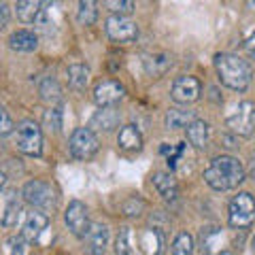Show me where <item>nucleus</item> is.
Masks as SVG:
<instances>
[{
  "instance_id": "nucleus-24",
  "label": "nucleus",
  "mask_w": 255,
  "mask_h": 255,
  "mask_svg": "<svg viewBox=\"0 0 255 255\" xmlns=\"http://www.w3.org/2000/svg\"><path fill=\"white\" fill-rule=\"evenodd\" d=\"M77 19H79L81 26H94L96 19H98V9H96V2H92V0H83V2H79Z\"/></svg>"
},
{
  "instance_id": "nucleus-8",
  "label": "nucleus",
  "mask_w": 255,
  "mask_h": 255,
  "mask_svg": "<svg viewBox=\"0 0 255 255\" xmlns=\"http://www.w3.org/2000/svg\"><path fill=\"white\" fill-rule=\"evenodd\" d=\"M64 221H66L68 230L73 232L77 238H85L90 232L92 223H90V215H87V206L83 202H70L66 213H64Z\"/></svg>"
},
{
  "instance_id": "nucleus-3",
  "label": "nucleus",
  "mask_w": 255,
  "mask_h": 255,
  "mask_svg": "<svg viewBox=\"0 0 255 255\" xmlns=\"http://www.w3.org/2000/svg\"><path fill=\"white\" fill-rule=\"evenodd\" d=\"M21 196L30 206H34L38 211H45V213H51L58 206V191H55L51 183L41 181V179L28 181L21 189Z\"/></svg>"
},
{
  "instance_id": "nucleus-17",
  "label": "nucleus",
  "mask_w": 255,
  "mask_h": 255,
  "mask_svg": "<svg viewBox=\"0 0 255 255\" xmlns=\"http://www.w3.org/2000/svg\"><path fill=\"white\" fill-rule=\"evenodd\" d=\"M153 185L157 189V194L164 198V200H177L179 196V185L168 172H155L153 174Z\"/></svg>"
},
{
  "instance_id": "nucleus-1",
  "label": "nucleus",
  "mask_w": 255,
  "mask_h": 255,
  "mask_svg": "<svg viewBox=\"0 0 255 255\" xmlns=\"http://www.w3.org/2000/svg\"><path fill=\"white\" fill-rule=\"evenodd\" d=\"M204 181L215 191L234 189L245 181V168L234 155H219L204 170Z\"/></svg>"
},
{
  "instance_id": "nucleus-9",
  "label": "nucleus",
  "mask_w": 255,
  "mask_h": 255,
  "mask_svg": "<svg viewBox=\"0 0 255 255\" xmlns=\"http://www.w3.org/2000/svg\"><path fill=\"white\" fill-rule=\"evenodd\" d=\"M107 34H109L111 41L126 45V43L136 41L138 28H136V23H134L132 19L119 17V15H111V17L107 19Z\"/></svg>"
},
{
  "instance_id": "nucleus-11",
  "label": "nucleus",
  "mask_w": 255,
  "mask_h": 255,
  "mask_svg": "<svg viewBox=\"0 0 255 255\" xmlns=\"http://www.w3.org/2000/svg\"><path fill=\"white\" fill-rule=\"evenodd\" d=\"M202 85L196 77H179L177 81L172 83L170 96L174 102H181V105H189V102H196L200 98Z\"/></svg>"
},
{
  "instance_id": "nucleus-31",
  "label": "nucleus",
  "mask_w": 255,
  "mask_h": 255,
  "mask_svg": "<svg viewBox=\"0 0 255 255\" xmlns=\"http://www.w3.org/2000/svg\"><path fill=\"white\" fill-rule=\"evenodd\" d=\"M142 209H145V202H142L140 198H130V200L124 204V211H126V215H130V217H138Z\"/></svg>"
},
{
  "instance_id": "nucleus-23",
  "label": "nucleus",
  "mask_w": 255,
  "mask_h": 255,
  "mask_svg": "<svg viewBox=\"0 0 255 255\" xmlns=\"http://www.w3.org/2000/svg\"><path fill=\"white\" fill-rule=\"evenodd\" d=\"M19 215H21V204L17 202V198H9L0 223H2L4 228H15L17 226V221H19Z\"/></svg>"
},
{
  "instance_id": "nucleus-5",
  "label": "nucleus",
  "mask_w": 255,
  "mask_h": 255,
  "mask_svg": "<svg viewBox=\"0 0 255 255\" xmlns=\"http://www.w3.org/2000/svg\"><path fill=\"white\" fill-rule=\"evenodd\" d=\"M15 145L26 155H41L43 153V132L36 122L23 119L15 132Z\"/></svg>"
},
{
  "instance_id": "nucleus-21",
  "label": "nucleus",
  "mask_w": 255,
  "mask_h": 255,
  "mask_svg": "<svg viewBox=\"0 0 255 255\" xmlns=\"http://www.w3.org/2000/svg\"><path fill=\"white\" fill-rule=\"evenodd\" d=\"M170 66H172V58L168 53H155L145 60V68L151 77H162Z\"/></svg>"
},
{
  "instance_id": "nucleus-30",
  "label": "nucleus",
  "mask_w": 255,
  "mask_h": 255,
  "mask_svg": "<svg viewBox=\"0 0 255 255\" xmlns=\"http://www.w3.org/2000/svg\"><path fill=\"white\" fill-rule=\"evenodd\" d=\"M107 6L113 11V15H119V17H126L128 13L134 11V2H130V0H109Z\"/></svg>"
},
{
  "instance_id": "nucleus-25",
  "label": "nucleus",
  "mask_w": 255,
  "mask_h": 255,
  "mask_svg": "<svg viewBox=\"0 0 255 255\" xmlns=\"http://www.w3.org/2000/svg\"><path fill=\"white\" fill-rule=\"evenodd\" d=\"M38 92H41V98L47 100V102H55L62 98V87L58 85V81L51 77H47L41 81V87H38Z\"/></svg>"
},
{
  "instance_id": "nucleus-2",
  "label": "nucleus",
  "mask_w": 255,
  "mask_h": 255,
  "mask_svg": "<svg viewBox=\"0 0 255 255\" xmlns=\"http://www.w3.org/2000/svg\"><path fill=\"white\" fill-rule=\"evenodd\" d=\"M215 68H217L221 83L234 92H245L251 83L253 73L249 62L234 53H217L215 55Z\"/></svg>"
},
{
  "instance_id": "nucleus-29",
  "label": "nucleus",
  "mask_w": 255,
  "mask_h": 255,
  "mask_svg": "<svg viewBox=\"0 0 255 255\" xmlns=\"http://www.w3.org/2000/svg\"><path fill=\"white\" fill-rule=\"evenodd\" d=\"M4 255H23L26 251V241L21 236H11L4 241Z\"/></svg>"
},
{
  "instance_id": "nucleus-37",
  "label": "nucleus",
  "mask_w": 255,
  "mask_h": 255,
  "mask_svg": "<svg viewBox=\"0 0 255 255\" xmlns=\"http://www.w3.org/2000/svg\"><path fill=\"white\" fill-rule=\"evenodd\" d=\"M251 251H253V255H255V236L251 238Z\"/></svg>"
},
{
  "instance_id": "nucleus-22",
  "label": "nucleus",
  "mask_w": 255,
  "mask_h": 255,
  "mask_svg": "<svg viewBox=\"0 0 255 255\" xmlns=\"http://www.w3.org/2000/svg\"><path fill=\"white\" fill-rule=\"evenodd\" d=\"M66 75H68V85L73 90H83L87 81H90V68L85 64H70Z\"/></svg>"
},
{
  "instance_id": "nucleus-26",
  "label": "nucleus",
  "mask_w": 255,
  "mask_h": 255,
  "mask_svg": "<svg viewBox=\"0 0 255 255\" xmlns=\"http://www.w3.org/2000/svg\"><path fill=\"white\" fill-rule=\"evenodd\" d=\"M172 255H194V236L181 232L172 243Z\"/></svg>"
},
{
  "instance_id": "nucleus-10",
  "label": "nucleus",
  "mask_w": 255,
  "mask_h": 255,
  "mask_svg": "<svg viewBox=\"0 0 255 255\" xmlns=\"http://www.w3.org/2000/svg\"><path fill=\"white\" fill-rule=\"evenodd\" d=\"M124 96H126V87L119 81H115V79H105V81H100L94 90V100L100 109L102 107H115Z\"/></svg>"
},
{
  "instance_id": "nucleus-14",
  "label": "nucleus",
  "mask_w": 255,
  "mask_h": 255,
  "mask_svg": "<svg viewBox=\"0 0 255 255\" xmlns=\"http://www.w3.org/2000/svg\"><path fill=\"white\" fill-rule=\"evenodd\" d=\"M119 119H122V115H119V111L115 107H102L100 111H96L92 122H90V130H102V132H111L113 128H117Z\"/></svg>"
},
{
  "instance_id": "nucleus-16",
  "label": "nucleus",
  "mask_w": 255,
  "mask_h": 255,
  "mask_svg": "<svg viewBox=\"0 0 255 255\" xmlns=\"http://www.w3.org/2000/svg\"><path fill=\"white\" fill-rule=\"evenodd\" d=\"M9 47L13 51L30 53V51H34L38 47V36L34 34V32H30V30H17V32H13L11 34Z\"/></svg>"
},
{
  "instance_id": "nucleus-35",
  "label": "nucleus",
  "mask_w": 255,
  "mask_h": 255,
  "mask_svg": "<svg viewBox=\"0 0 255 255\" xmlns=\"http://www.w3.org/2000/svg\"><path fill=\"white\" fill-rule=\"evenodd\" d=\"M4 181H6V179H4V172H2V170H0V189H2V187H4Z\"/></svg>"
},
{
  "instance_id": "nucleus-38",
  "label": "nucleus",
  "mask_w": 255,
  "mask_h": 255,
  "mask_svg": "<svg viewBox=\"0 0 255 255\" xmlns=\"http://www.w3.org/2000/svg\"><path fill=\"white\" fill-rule=\"evenodd\" d=\"M219 255H232V253H230V251H221Z\"/></svg>"
},
{
  "instance_id": "nucleus-13",
  "label": "nucleus",
  "mask_w": 255,
  "mask_h": 255,
  "mask_svg": "<svg viewBox=\"0 0 255 255\" xmlns=\"http://www.w3.org/2000/svg\"><path fill=\"white\" fill-rule=\"evenodd\" d=\"M49 226V215L45 213H30L26 223H23V230H21V238L26 243H34L41 238V234Z\"/></svg>"
},
{
  "instance_id": "nucleus-15",
  "label": "nucleus",
  "mask_w": 255,
  "mask_h": 255,
  "mask_svg": "<svg viewBox=\"0 0 255 255\" xmlns=\"http://www.w3.org/2000/svg\"><path fill=\"white\" fill-rule=\"evenodd\" d=\"M187 140L194 145L196 149H204L209 145V138H211V126L202 122V119H196V122H191L187 128Z\"/></svg>"
},
{
  "instance_id": "nucleus-18",
  "label": "nucleus",
  "mask_w": 255,
  "mask_h": 255,
  "mask_svg": "<svg viewBox=\"0 0 255 255\" xmlns=\"http://www.w3.org/2000/svg\"><path fill=\"white\" fill-rule=\"evenodd\" d=\"M45 2H36V0H19L15 4V13H17V19L23 23H32L38 19Z\"/></svg>"
},
{
  "instance_id": "nucleus-12",
  "label": "nucleus",
  "mask_w": 255,
  "mask_h": 255,
  "mask_svg": "<svg viewBox=\"0 0 255 255\" xmlns=\"http://www.w3.org/2000/svg\"><path fill=\"white\" fill-rule=\"evenodd\" d=\"M83 241H85V249L90 255H105L107 243H109V228L105 223H92L90 232H87Z\"/></svg>"
},
{
  "instance_id": "nucleus-34",
  "label": "nucleus",
  "mask_w": 255,
  "mask_h": 255,
  "mask_svg": "<svg viewBox=\"0 0 255 255\" xmlns=\"http://www.w3.org/2000/svg\"><path fill=\"white\" fill-rule=\"evenodd\" d=\"M247 47H249L251 51H255V34H253V36L249 38V43H247Z\"/></svg>"
},
{
  "instance_id": "nucleus-20",
  "label": "nucleus",
  "mask_w": 255,
  "mask_h": 255,
  "mask_svg": "<svg viewBox=\"0 0 255 255\" xmlns=\"http://www.w3.org/2000/svg\"><path fill=\"white\" fill-rule=\"evenodd\" d=\"M117 142H119V147L126 151H138L142 147V136L134 126H124L122 130H119Z\"/></svg>"
},
{
  "instance_id": "nucleus-4",
  "label": "nucleus",
  "mask_w": 255,
  "mask_h": 255,
  "mask_svg": "<svg viewBox=\"0 0 255 255\" xmlns=\"http://www.w3.org/2000/svg\"><path fill=\"white\" fill-rule=\"evenodd\" d=\"M228 221L230 226L238 230L249 228L255 221V198L251 194H247V191L234 196L228 209Z\"/></svg>"
},
{
  "instance_id": "nucleus-7",
  "label": "nucleus",
  "mask_w": 255,
  "mask_h": 255,
  "mask_svg": "<svg viewBox=\"0 0 255 255\" xmlns=\"http://www.w3.org/2000/svg\"><path fill=\"white\" fill-rule=\"evenodd\" d=\"M228 128L238 136H251L255 130V105L249 100L241 102L228 117Z\"/></svg>"
},
{
  "instance_id": "nucleus-6",
  "label": "nucleus",
  "mask_w": 255,
  "mask_h": 255,
  "mask_svg": "<svg viewBox=\"0 0 255 255\" xmlns=\"http://www.w3.org/2000/svg\"><path fill=\"white\" fill-rule=\"evenodd\" d=\"M98 147H100L98 136H96L90 128H77L73 132V136H70V153L77 159H83V162L92 159L98 153Z\"/></svg>"
},
{
  "instance_id": "nucleus-36",
  "label": "nucleus",
  "mask_w": 255,
  "mask_h": 255,
  "mask_svg": "<svg viewBox=\"0 0 255 255\" xmlns=\"http://www.w3.org/2000/svg\"><path fill=\"white\" fill-rule=\"evenodd\" d=\"M251 179H253V183H255V162H253V166H251Z\"/></svg>"
},
{
  "instance_id": "nucleus-28",
  "label": "nucleus",
  "mask_w": 255,
  "mask_h": 255,
  "mask_svg": "<svg viewBox=\"0 0 255 255\" xmlns=\"http://www.w3.org/2000/svg\"><path fill=\"white\" fill-rule=\"evenodd\" d=\"M43 124H45V128H47V130H49L51 134H58L60 128H62V111H60V109H49V111H45Z\"/></svg>"
},
{
  "instance_id": "nucleus-33",
  "label": "nucleus",
  "mask_w": 255,
  "mask_h": 255,
  "mask_svg": "<svg viewBox=\"0 0 255 255\" xmlns=\"http://www.w3.org/2000/svg\"><path fill=\"white\" fill-rule=\"evenodd\" d=\"M6 21H9V6L6 2H0V28H4Z\"/></svg>"
},
{
  "instance_id": "nucleus-32",
  "label": "nucleus",
  "mask_w": 255,
  "mask_h": 255,
  "mask_svg": "<svg viewBox=\"0 0 255 255\" xmlns=\"http://www.w3.org/2000/svg\"><path fill=\"white\" fill-rule=\"evenodd\" d=\"M11 130H13V119H11V115L6 113L2 107H0V136L11 134Z\"/></svg>"
},
{
  "instance_id": "nucleus-19",
  "label": "nucleus",
  "mask_w": 255,
  "mask_h": 255,
  "mask_svg": "<svg viewBox=\"0 0 255 255\" xmlns=\"http://www.w3.org/2000/svg\"><path fill=\"white\" fill-rule=\"evenodd\" d=\"M191 122H196L194 111L170 109L168 113H166V128H168V130H181V128H187Z\"/></svg>"
},
{
  "instance_id": "nucleus-27",
  "label": "nucleus",
  "mask_w": 255,
  "mask_h": 255,
  "mask_svg": "<svg viewBox=\"0 0 255 255\" xmlns=\"http://www.w3.org/2000/svg\"><path fill=\"white\" fill-rule=\"evenodd\" d=\"M115 253L117 255H132V232L130 228H122L115 241Z\"/></svg>"
}]
</instances>
